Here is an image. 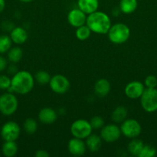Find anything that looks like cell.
Listing matches in <instances>:
<instances>
[{"mask_svg":"<svg viewBox=\"0 0 157 157\" xmlns=\"http://www.w3.org/2000/svg\"><path fill=\"white\" fill-rule=\"evenodd\" d=\"M121 124L120 130L122 134L129 139L137 138L141 133V125L136 120L126 119Z\"/></svg>","mask_w":157,"mask_h":157,"instance_id":"obj_7","label":"cell"},{"mask_svg":"<svg viewBox=\"0 0 157 157\" xmlns=\"http://www.w3.org/2000/svg\"><path fill=\"white\" fill-rule=\"evenodd\" d=\"M89 123H90L92 129H94V130H99V129H102L105 124L104 119L99 116L93 117L90 120Z\"/></svg>","mask_w":157,"mask_h":157,"instance_id":"obj_29","label":"cell"},{"mask_svg":"<svg viewBox=\"0 0 157 157\" xmlns=\"http://www.w3.org/2000/svg\"><path fill=\"white\" fill-rule=\"evenodd\" d=\"M7 53L8 59L13 64L19 62L23 57V51L19 47L11 48Z\"/></svg>","mask_w":157,"mask_h":157,"instance_id":"obj_23","label":"cell"},{"mask_svg":"<svg viewBox=\"0 0 157 157\" xmlns=\"http://www.w3.org/2000/svg\"><path fill=\"white\" fill-rule=\"evenodd\" d=\"M86 25L90 29L92 32L99 35L107 34L112 26L109 15L98 10L87 15Z\"/></svg>","mask_w":157,"mask_h":157,"instance_id":"obj_2","label":"cell"},{"mask_svg":"<svg viewBox=\"0 0 157 157\" xmlns=\"http://www.w3.org/2000/svg\"><path fill=\"white\" fill-rule=\"evenodd\" d=\"M86 148L92 153H96L100 150L102 147V140L101 136L97 134H92L91 133L89 136L86 139Z\"/></svg>","mask_w":157,"mask_h":157,"instance_id":"obj_18","label":"cell"},{"mask_svg":"<svg viewBox=\"0 0 157 157\" xmlns=\"http://www.w3.org/2000/svg\"><path fill=\"white\" fill-rule=\"evenodd\" d=\"M17 71H17V68L15 67L14 64H12V65L9 67V72L10 74H13V75H15Z\"/></svg>","mask_w":157,"mask_h":157,"instance_id":"obj_34","label":"cell"},{"mask_svg":"<svg viewBox=\"0 0 157 157\" xmlns=\"http://www.w3.org/2000/svg\"><path fill=\"white\" fill-rule=\"evenodd\" d=\"M7 67V60L0 55V72L3 71Z\"/></svg>","mask_w":157,"mask_h":157,"instance_id":"obj_32","label":"cell"},{"mask_svg":"<svg viewBox=\"0 0 157 157\" xmlns=\"http://www.w3.org/2000/svg\"><path fill=\"white\" fill-rule=\"evenodd\" d=\"M107 34L111 42L116 44H121L126 42L129 38L130 29L126 24L116 23L111 26Z\"/></svg>","mask_w":157,"mask_h":157,"instance_id":"obj_3","label":"cell"},{"mask_svg":"<svg viewBox=\"0 0 157 157\" xmlns=\"http://www.w3.org/2000/svg\"><path fill=\"white\" fill-rule=\"evenodd\" d=\"M137 0H120L119 9L124 14H132L137 9Z\"/></svg>","mask_w":157,"mask_h":157,"instance_id":"obj_19","label":"cell"},{"mask_svg":"<svg viewBox=\"0 0 157 157\" xmlns=\"http://www.w3.org/2000/svg\"><path fill=\"white\" fill-rule=\"evenodd\" d=\"M92 127L89 121L84 119H78L74 121L70 127V132L73 137L86 139L92 132Z\"/></svg>","mask_w":157,"mask_h":157,"instance_id":"obj_6","label":"cell"},{"mask_svg":"<svg viewBox=\"0 0 157 157\" xmlns=\"http://www.w3.org/2000/svg\"><path fill=\"white\" fill-rule=\"evenodd\" d=\"M20 2H24V3H28V2H32L33 0H19Z\"/></svg>","mask_w":157,"mask_h":157,"instance_id":"obj_36","label":"cell"},{"mask_svg":"<svg viewBox=\"0 0 157 157\" xmlns=\"http://www.w3.org/2000/svg\"><path fill=\"white\" fill-rule=\"evenodd\" d=\"M34 78H35V81L40 85H46L50 81L51 76L46 71H38L35 74Z\"/></svg>","mask_w":157,"mask_h":157,"instance_id":"obj_27","label":"cell"},{"mask_svg":"<svg viewBox=\"0 0 157 157\" xmlns=\"http://www.w3.org/2000/svg\"><path fill=\"white\" fill-rule=\"evenodd\" d=\"M18 107V99L13 93L8 91L0 96V113L4 116L9 117L14 114Z\"/></svg>","mask_w":157,"mask_h":157,"instance_id":"obj_4","label":"cell"},{"mask_svg":"<svg viewBox=\"0 0 157 157\" xmlns=\"http://www.w3.org/2000/svg\"><path fill=\"white\" fill-rule=\"evenodd\" d=\"M49 84L51 90L58 94H63L70 88L69 79L62 75H55L51 77Z\"/></svg>","mask_w":157,"mask_h":157,"instance_id":"obj_9","label":"cell"},{"mask_svg":"<svg viewBox=\"0 0 157 157\" xmlns=\"http://www.w3.org/2000/svg\"><path fill=\"white\" fill-rule=\"evenodd\" d=\"M91 33H92V31L90 30V29L86 25H83L76 28L75 37L79 41H86L90 37Z\"/></svg>","mask_w":157,"mask_h":157,"instance_id":"obj_25","label":"cell"},{"mask_svg":"<svg viewBox=\"0 0 157 157\" xmlns=\"http://www.w3.org/2000/svg\"><path fill=\"white\" fill-rule=\"evenodd\" d=\"M86 143L82 139L73 137L68 143V150L72 156H83L86 153Z\"/></svg>","mask_w":157,"mask_h":157,"instance_id":"obj_13","label":"cell"},{"mask_svg":"<svg viewBox=\"0 0 157 157\" xmlns=\"http://www.w3.org/2000/svg\"><path fill=\"white\" fill-rule=\"evenodd\" d=\"M35 84V78L27 71H18L11 78V87L8 91L18 94H27L32 91Z\"/></svg>","mask_w":157,"mask_h":157,"instance_id":"obj_1","label":"cell"},{"mask_svg":"<svg viewBox=\"0 0 157 157\" xmlns=\"http://www.w3.org/2000/svg\"><path fill=\"white\" fill-rule=\"evenodd\" d=\"M122 133L120 127L115 124H108L103 126L100 131L102 140L106 143H114L118 140Z\"/></svg>","mask_w":157,"mask_h":157,"instance_id":"obj_10","label":"cell"},{"mask_svg":"<svg viewBox=\"0 0 157 157\" xmlns=\"http://www.w3.org/2000/svg\"><path fill=\"white\" fill-rule=\"evenodd\" d=\"M10 38L12 42L17 44H22L29 38L27 31L22 27H14L10 32Z\"/></svg>","mask_w":157,"mask_h":157,"instance_id":"obj_15","label":"cell"},{"mask_svg":"<svg viewBox=\"0 0 157 157\" xmlns=\"http://www.w3.org/2000/svg\"><path fill=\"white\" fill-rule=\"evenodd\" d=\"M128 115V110L124 106H119L114 109L112 113V120L115 123H122L126 119Z\"/></svg>","mask_w":157,"mask_h":157,"instance_id":"obj_21","label":"cell"},{"mask_svg":"<svg viewBox=\"0 0 157 157\" xmlns=\"http://www.w3.org/2000/svg\"><path fill=\"white\" fill-rule=\"evenodd\" d=\"M156 154V150L150 145H144L138 157H153Z\"/></svg>","mask_w":157,"mask_h":157,"instance_id":"obj_28","label":"cell"},{"mask_svg":"<svg viewBox=\"0 0 157 157\" xmlns=\"http://www.w3.org/2000/svg\"><path fill=\"white\" fill-rule=\"evenodd\" d=\"M143 147H144V144L143 141L136 139V138H134V139H132V140L128 144L127 148L128 151L132 156H138Z\"/></svg>","mask_w":157,"mask_h":157,"instance_id":"obj_22","label":"cell"},{"mask_svg":"<svg viewBox=\"0 0 157 157\" xmlns=\"http://www.w3.org/2000/svg\"><path fill=\"white\" fill-rule=\"evenodd\" d=\"M6 7V1L5 0H0V13L3 12Z\"/></svg>","mask_w":157,"mask_h":157,"instance_id":"obj_35","label":"cell"},{"mask_svg":"<svg viewBox=\"0 0 157 157\" xmlns=\"http://www.w3.org/2000/svg\"><path fill=\"white\" fill-rule=\"evenodd\" d=\"M21 133V128L17 123L9 121L2 125L0 131L2 138L5 141H16Z\"/></svg>","mask_w":157,"mask_h":157,"instance_id":"obj_8","label":"cell"},{"mask_svg":"<svg viewBox=\"0 0 157 157\" xmlns=\"http://www.w3.org/2000/svg\"><path fill=\"white\" fill-rule=\"evenodd\" d=\"M11 87V78L7 75H0V90H9Z\"/></svg>","mask_w":157,"mask_h":157,"instance_id":"obj_30","label":"cell"},{"mask_svg":"<svg viewBox=\"0 0 157 157\" xmlns=\"http://www.w3.org/2000/svg\"><path fill=\"white\" fill-rule=\"evenodd\" d=\"M12 41L10 36L2 35H0V54H5L9 51L12 47Z\"/></svg>","mask_w":157,"mask_h":157,"instance_id":"obj_26","label":"cell"},{"mask_svg":"<svg viewBox=\"0 0 157 157\" xmlns=\"http://www.w3.org/2000/svg\"><path fill=\"white\" fill-rule=\"evenodd\" d=\"M18 145L15 141H5L2 147V152L6 157H13L18 153Z\"/></svg>","mask_w":157,"mask_h":157,"instance_id":"obj_20","label":"cell"},{"mask_svg":"<svg viewBox=\"0 0 157 157\" xmlns=\"http://www.w3.org/2000/svg\"><path fill=\"white\" fill-rule=\"evenodd\" d=\"M23 129L27 134H34L38 129L37 121L34 118H27V119L25 120L24 123H23Z\"/></svg>","mask_w":157,"mask_h":157,"instance_id":"obj_24","label":"cell"},{"mask_svg":"<svg viewBox=\"0 0 157 157\" xmlns=\"http://www.w3.org/2000/svg\"><path fill=\"white\" fill-rule=\"evenodd\" d=\"M58 115L56 111L51 107H44L38 112V121L44 124H52L56 121Z\"/></svg>","mask_w":157,"mask_h":157,"instance_id":"obj_14","label":"cell"},{"mask_svg":"<svg viewBox=\"0 0 157 157\" xmlns=\"http://www.w3.org/2000/svg\"><path fill=\"white\" fill-rule=\"evenodd\" d=\"M87 15L78 8L73 9L69 12L67 16L68 21L72 27L78 28L79 26L86 25Z\"/></svg>","mask_w":157,"mask_h":157,"instance_id":"obj_12","label":"cell"},{"mask_svg":"<svg viewBox=\"0 0 157 157\" xmlns=\"http://www.w3.org/2000/svg\"><path fill=\"white\" fill-rule=\"evenodd\" d=\"M78 8L83 11L86 15L92 13L98 10L99 0H78L77 2Z\"/></svg>","mask_w":157,"mask_h":157,"instance_id":"obj_17","label":"cell"},{"mask_svg":"<svg viewBox=\"0 0 157 157\" xmlns=\"http://www.w3.org/2000/svg\"><path fill=\"white\" fill-rule=\"evenodd\" d=\"M35 156L36 157H49L50 154L45 150H38L35 153Z\"/></svg>","mask_w":157,"mask_h":157,"instance_id":"obj_33","label":"cell"},{"mask_svg":"<svg viewBox=\"0 0 157 157\" xmlns=\"http://www.w3.org/2000/svg\"><path fill=\"white\" fill-rule=\"evenodd\" d=\"M111 90V84L108 80L101 78L95 82L94 85L95 94L99 98H104L107 96Z\"/></svg>","mask_w":157,"mask_h":157,"instance_id":"obj_16","label":"cell"},{"mask_svg":"<svg viewBox=\"0 0 157 157\" xmlns=\"http://www.w3.org/2000/svg\"><path fill=\"white\" fill-rule=\"evenodd\" d=\"M144 84L146 88H155L157 86V78L154 75H149L146 78Z\"/></svg>","mask_w":157,"mask_h":157,"instance_id":"obj_31","label":"cell"},{"mask_svg":"<svg viewBox=\"0 0 157 157\" xmlns=\"http://www.w3.org/2000/svg\"><path fill=\"white\" fill-rule=\"evenodd\" d=\"M145 85L138 81H133L126 84L125 87V94L130 99H138L145 90Z\"/></svg>","mask_w":157,"mask_h":157,"instance_id":"obj_11","label":"cell"},{"mask_svg":"<svg viewBox=\"0 0 157 157\" xmlns=\"http://www.w3.org/2000/svg\"><path fill=\"white\" fill-rule=\"evenodd\" d=\"M140 104L145 111L153 113L157 110V89L146 88L140 97Z\"/></svg>","mask_w":157,"mask_h":157,"instance_id":"obj_5","label":"cell"}]
</instances>
